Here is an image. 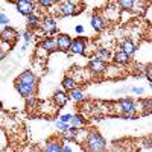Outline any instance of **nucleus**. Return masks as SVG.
Here are the masks:
<instances>
[{"label":"nucleus","mask_w":152,"mask_h":152,"mask_svg":"<svg viewBox=\"0 0 152 152\" xmlns=\"http://www.w3.org/2000/svg\"><path fill=\"white\" fill-rule=\"evenodd\" d=\"M79 2L82 0H61L55 9V17L64 18V17H72L81 12V5Z\"/></svg>","instance_id":"nucleus-2"},{"label":"nucleus","mask_w":152,"mask_h":152,"mask_svg":"<svg viewBox=\"0 0 152 152\" xmlns=\"http://www.w3.org/2000/svg\"><path fill=\"white\" fill-rule=\"evenodd\" d=\"M131 93H134V94H137V96H143L146 91H145L143 87H132V88H131Z\"/></svg>","instance_id":"nucleus-34"},{"label":"nucleus","mask_w":152,"mask_h":152,"mask_svg":"<svg viewBox=\"0 0 152 152\" xmlns=\"http://www.w3.org/2000/svg\"><path fill=\"white\" fill-rule=\"evenodd\" d=\"M38 99L35 97V96H29V97H26V108H28V111H35L37 108H38Z\"/></svg>","instance_id":"nucleus-27"},{"label":"nucleus","mask_w":152,"mask_h":152,"mask_svg":"<svg viewBox=\"0 0 152 152\" xmlns=\"http://www.w3.org/2000/svg\"><path fill=\"white\" fill-rule=\"evenodd\" d=\"M120 117H122V119H125V120H135V119H137V114L126 113V114H120Z\"/></svg>","instance_id":"nucleus-35"},{"label":"nucleus","mask_w":152,"mask_h":152,"mask_svg":"<svg viewBox=\"0 0 152 152\" xmlns=\"http://www.w3.org/2000/svg\"><path fill=\"white\" fill-rule=\"evenodd\" d=\"M40 20L41 17L37 14V12H32V14L26 15V26L28 29L34 31V29H38V26H40Z\"/></svg>","instance_id":"nucleus-22"},{"label":"nucleus","mask_w":152,"mask_h":152,"mask_svg":"<svg viewBox=\"0 0 152 152\" xmlns=\"http://www.w3.org/2000/svg\"><path fill=\"white\" fill-rule=\"evenodd\" d=\"M90 24H91V28H93L94 32H104L107 29V26H108V20L104 15H100V14H91Z\"/></svg>","instance_id":"nucleus-10"},{"label":"nucleus","mask_w":152,"mask_h":152,"mask_svg":"<svg viewBox=\"0 0 152 152\" xmlns=\"http://www.w3.org/2000/svg\"><path fill=\"white\" fill-rule=\"evenodd\" d=\"M40 31L44 34V37H55L58 34V23L56 18L52 15H44L40 20Z\"/></svg>","instance_id":"nucleus-3"},{"label":"nucleus","mask_w":152,"mask_h":152,"mask_svg":"<svg viewBox=\"0 0 152 152\" xmlns=\"http://www.w3.org/2000/svg\"><path fill=\"white\" fill-rule=\"evenodd\" d=\"M14 88L17 90V93L21 96V97H29V96H35L37 94V87L34 85H29V84H24V82H20L15 79L14 82Z\"/></svg>","instance_id":"nucleus-8"},{"label":"nucleus","mask_w":152,"mask_h":152,"mask_svg":"<svg viewBox=\"0 0 152 152\" xmlns=\"http://www.w3.org/2000/svg\"><path fill=\"white\" fill-rule=\"evenodd\" d=\"M70 117H72V114H61V116L58 117V120L64 122V123H69L70 122Z\"/></svg>","instance_id":"nucleus-36"},{"label":"nucleus","mask_w":152,"mask_h":152,"mask_svg":"<svg viewBox=\"0 0 152 152\" xmlns=\"http://www.w3.org/2000/svg\"><path fill=\"white\" fill-rule=\"evenodd\" d=\"M87 44H88L87 38L78 35L76 38H72V44H70L69 52L72 55H84L85 56L87 55Z\"/></svg>","instance_id":"nucleus-5"},{"label":"nucleus","mask_w":152,"mask_h":152,"mask_svg":"<svg viewBox=\"0 0 152 152\" xmlns=\"http://www.w3.org/2000/svg\"><path fill=\"white\" fill-rule=\"evenodd\" d=\"M75 151V148L70 145V142H62V149H61V152H73Z\"/></svg>","instance_id":"nucleus-32"},{"label":"nucleus","mask_w":152,"mask_h":152,"mask_svg":"<svg viewBox=\"0 0 152 152\" xmlns=\"http://www.w3.org/2000/svg\"><path fill=\"white\" fill-rule=\"evenodd\" d=\"M17 81L24 82V84H29V85H34V87H38V76L32 70H24L23 73H20Z\"/></svg>","instance_id":"nucleus-15"},{"label":"nucleus","mask_w":152,"mask_h":152,"mask_svg":"<svg viewBox=\"0 0 152 152\" xmlns=\"http://www.w3.org/2000/svg\"><path fill=\"white\" fill-rule=\"evenodd\" d=\"M76 85H78V82H76V79L73 78L72 75H67L64 79H62L61 82V87H62V90H66V91H70L72 88H75Z\"/></svg>","instance_id":"nucleus-24"},{"label":"nucleus","mask_w":152,"mask_h":152,"mask_svg":"<svg viewBox=\"0 0 152 152\" xmlns=\"http://www.w3.org/2000/svg\"><path fill=\"white\" fill-rule=\"evenodd\" d=\"M38 47H40L41 50H44L47 55L55 52V50H56V40H55V37H44L43 40L38 43Z\"/></svg>","instance_id":"nucleus-13"},{"label":"nucleus","mask_w":152,"mask_h":152,"mask_svg":"<svg viewBox=\"0 0 152 152\" xmlns=\"http://www.w3.org/2000/svg\"><path fill=\"white\" fill-rule=\"evenodd\" d=\"M120 50H123L126 55L134 56L135 52H137V44H135L134 40H131V38H125V40L120 43Z\"/></svg>","instance_id":"nucleus-16"},{"label":"nucleus","mask_w":152,"mask_h":152,"mask_svg":"<svg viewBox=\"0 0 152 152\" xmlns=\"http://www.w3.org/2000/svg\"><path fill=\"white\" fill-rule=\"evenodd\" d=\"M140 105H142V113H143V116H149L151 111H152V100H151V97L142 99V100H140Z\"/></svg>","instance_id":"nucleus-26"},{"label":"nucleus","mask_w":152,"mask_h":152,"mask_svg":"<svg viewBox=\"0 0 152 152\" xmlns=\"http://www.w3.org/2000/svg\"><path fill=\"white\" fill-rule=\"evenodd\" d=\"M35 3L40 8H43V9H50V8L55 6L56 0H35Z\"/></svg>","instance_id":"nucleus-28"},{"label":"nucleus","mask_w":152,"mask_h":152,"mask_svg":"<svg viewBox=\"0 0 152 152\" xmlns=\"http://www.w3.org/2000/svg\"><path fill=\"white\" fill-rule=\"evenodd\" d=\"M117 6L123 12H131L135 9V0H117Z\"/></svg>","instance_id":"nucleus-25"},{"label":"nucleus","mask_w":152,"mask_h":152,"mask_svg":"<svg viewBox=\"0 0 152 152\" xmlns=\"http://www.w3.org/2000/svg\"><path fill=\"white\" fill-rule=\"evenodd\" d=\"M18 38V32L14 29V28H9V26H5L2 31H0V41L3 43H8V44H15Z\"/></svg>","instance_id":"nucleus-9"},{"label":"nucleus","mask_w":152,"mask_h":152,"mask_svg":"<svg viewBox=\"0 0 152 152\" xmlns=\"http://www.w3.org/2000/svg\"><path fill=\"white\" fill-rule=\"evenodd\" d=\"M69 100H70V97H69V93L66 90H56L53 93V97H52V102L56 105V108H64Z\"/></svg>","instance_id":"nucleus-14"},{"label":"nucleus","mask_w":152,"mask_h":152,"mask_svg":"<svg viewBox=\"0 0 152 152\" xmlns=\"http://www.w3.org/2000/svg\"><path fill=\"white\" fill-rule=\"evenodd\" d=\"M105 69H107V62L100 61L94 55L90 56V59H88V72H90L91 76H100V75H104Z\"/></svg>","instance_id":"nucleus-6"},{"label":"nucleus","mask_w":152,"mask_h":152,"mask_svg":"<svg viewBox=\"0 0 152 152\" xmlns=\"http://www.w3.org/2000/svg\"><path fill=\"white\" fill-rule=\"evenodd\" d=\"M21 35H23V40H24V43H26V44H29V43L34 40V34H32V31H31V29H26Z\"/></svg>","instance_id":"nucleus-29"},{"label":"nucleus","mask_w":152,"mask_h":152,"mask_svg":"<svg viewBox=\"0 0 152 152\" xmlns=\"http://www.w3.org/2000/svg\"><path fill=\"white\" fill-rule=\"evenodd\" d=\"M111 61H113V62H116V64H119V66H128L129 62H131V56H129V55H126L123 50L119 49L117 52L113 55Z\"/></svg>","instance_id":"nucleus-20"},{"label":"nucleus","mask_w":152,"mask_h":152,"mask_svg":"<svg viewBox=\"0 0 152 152\" xmlns=\"http://www.w3.org/2000/svg\"><path fill=\"white\" fill-rule=\"evenodd\" d=\"M56 40V49L59 50V52H69L70 50V44H72V37L69 34H56L55 37Z\"/></svg>","instance_id":"nucleus-11"},{"label":"nucleus","mask_w":152,"mask_h":152,"mask_svg":"<svg viewBox=\"0 0 152 152\" xmlns=\"http://www.w3.org/2000/svg\"><path fill=\"white\" fill-rule=\"evenodd\" d=\"M85 123H87V119L82 114H72L70 122H69V125L75 126V128H82V126H85Z\"/></svg>","instance_id":"nucleus-23"},{"label":"nucleus","mask_w":152,"mask_h":152,"mask_svg":"<svg viewBox=\"0 0 152 152\" xmlns=\"http://www.w3.org/2000/svg\"><path fill=\"white\" fill-rule=\"evenodd\" d=\"M82 148L90 152H102L107 151V140L97 129H88L82 142Z\"/></svg>","instance_id":"nucleus-1"},{"label":"nucleus","mask_w":152,"mask_h":152,"mask_svg":"<svg viewBox=\"0 0 152 152\" xmlns=\"http://www.w3.org/2000/svg\"><path fill=\"white\" fill-rule=\"evenodd\" d=\"M67 93H69V97L72 100H75V102H85V100H87V94H85L82 87L76 85L75 88H72V90L67 91Z\"/></svg>","instance_id":"nucleus-17"},{"label":"nucleus","mask_w":152,"mask_h":152,"mask_svg":"<svg viewBox=\"0 0 152 152\" xmlns=\"http://www.w3.org/2000/svg\"><path fill=\"white\" fill-rule=\"evenodd\" d=\"M0 149H2V146H0Z\"/></svg>","instance_id":"nucleus-39"},{"label":"nucleus","mask_w":152,"mask_h":152,"mask_svg":"<svg viewBox=\"0 0 152 152\" xmlns=\"http://www.w3.org/2000/svg\"><path fill=\"white\" fill-rule=\"evenodd\" d=\"M113 105H114V108H116V111L119 114H126V113L137 114V110H138L137 102L134 99H131V97H123V99L117 100V102L113 104Z\"/></svg>","instance_id":"nucleus-4"},{"label":"nucleus","mask_w":152,"mask_h":152,"mask_svg":"<svg viewBox=\"0 0 152 152\" xmlns=\"http://www.w3.org/2000/svg\"><path fill=\"white\" fill-rule=\"evenodd\" d=\"M120 67H122V66L116 64V62H113V64L107 62V69H105L104 75L107 76L108 79H117V78H122V76H123V70H122Z\"/></svg>","instance_id":"nucleus-12"},{"label":"nucleus","mask_w":152,"mask_h":152,"mask_svg":"<svg viewBox=\"0 0 152 152\" xmlns=\"http://www.w3.org/2000/svg\"><path fill=\"white\" fill-rule=\"evenodd\" d=\"M79 129H81V128H75V126L69 125V128H67L66 131H62V132H61L62 142H70V143H73V142L76 140V135H78Z\"/></svg>","instance_id":"nucleus-21"},{"label":"nucleus","mask_w":152,"mask_h":152,"mask_svg":"<svg viewBox=\"0 0 152 152\" xmlns=\"http://www.w3.org/2000/svg\"><path fill=\"white\" fill-rule=\"evenodd\" d=\"M9 24V17L3 12H0V26H8Z\"/></svg>","instance_id":"nucleus-33"},{"label":"nucleus","mask_w":152,"mask_h":152,"mask_svg":"<svg viewBox=\"0 0 152 152\" xmlns=\"http://www.w3.org/2000/svg\"><path fill=\"white\" fill-rule=\"evenodd\" d=\"M94 56L99 58L100 61H104V62H110L111 58H113V53H111V50L108 47H104V46H97L94 49Z\"/></svg>","instance_id":"nucleus-19"},{"label":"nucleus","mask_w":152,"mask_h":152,"mask_svg":"<svg viewBox=\"0 0 152 152\" xmlns=\"http://www.w3.org/2000/svg\"><path fill=\"white\" fill-rule=\"evenodd\" d=\"M145 78H146V81H148V84H149V87L152 85V67L148 64L146 67H145Z\"/></svg>","instance_id":"nucleus-30"},{"label":"nucleus","mask_w":152,"mask_h":152,"mask_svg":"<svg viewBox=\"0 0 152 152\" xmlns=\"http://www.w3.org/2000/svg\"><path fill=\"white\" fill-rule=\"evenodd\" d=\"M61 149H62V140H59L58 137H50L44 146V151L47 152H61Z\"/></svg>","instance_id":"nucleus-18"},{"label":"nucleus","mask_w":152,"mask_h":152,"mask_svg":"<svg viewBox=\"0 0 152 152\" xmlns=\"http://www.w3.org/2000/svg\"><path fill=\"white\" fill-rule=\"evenodd\" d=\"M15 9L21 15H29L37 11V3L34 0H15Z\"/></svg>","instance_id":"nucleus-7"},{"label":"nucleus","mask_w":152,"mask_h":152,"mask_svg":"<svg viewBox=\"0 0 152 152\" xmlns=\"http://www.w3.org/2000/svg\"><path fill=\"white\" fill-rule=\"evenodd\" d=\"M55 126H56V129L59 131V132H62V131H66L67 128H69V123H64V122H61V120H55Z\"/></svg>","instance_id":"nucleus-31"},{"label":"nucleus","mask_w":152,"mask_h":152,"mask_svg":"<svg viewBox=\"0 0 152 152\" xmlns=\"http://www.w3.org/2000/svg\"><path fill=\"white\" fill-rule=\"evenodd\" d=\"M75 32H76V34H78V35H82V34L85 32V28L82 26V24H78V26H76V28H75Z\"/></svg>","instance_id":"nucleus-38"},{"label":"nucleus","mask_w":152,"mask_h":152,"mask_svg":"<svg viewBox=\"0 0 152 152\" xmlns=\"http://www.w3.org/2000/svg\"><path fill=\"white\" fill-rule=\"evenodd\" d=\"M6 52H8V49L0 46V61H3V59L6 58Z\"/></svg>","instance_id":"nucleus-37"}]
</instances>
